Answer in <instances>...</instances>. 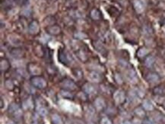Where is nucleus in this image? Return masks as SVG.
<instances>
[{"instance_id": "nucleus-1", "label": "nucleus", "mask_w": 165, "mask_h": 124, "mask_svg": "<svg viewBox=\"0 0 165 124\" xmlns=\"http://www.w3.org/2000/svg\"><path fill=\"white\" fill-rule=\"evenodd\" d=\"M8 112L11 116L15 119H19L22 117L23 111L21 107L16 103H12L9 106L8 108Z\"/></svg>"}, {"instance_id": "nucleus-2", "label": "nucleus", "mask_w": 165, "mask_h": 124, "mask_svg": "<svg viewBox=\"0 0 165 124\" xmlns=\"http://www.w3.org/2000/svg\"><path fill=\"white\" fill-rule=\"evenodd\" d=\"M31 83L34 88H37V89H44L47 85L45 78L40 76V75H36V76L32 77L31 78Z\"/></svg>"}, {"instance_id": "nucleus-3", "label": "nucleus", "mask_w": 165, "mask_h": 124, "mask_svg": "<svg viewBox=\"0 0 165 124\" xmlns=\"http://www.w3.org/2000/svg\"><path fill=\"white\" fill-rule=\"evenodd\" d=\"M60 85L62 89L67 90V91H72L77 89V85H76L75 82L68 78L62 80V81L60 82Z\"/></svg>"}, {"instance_id": "nucleus-4", "label": "nucleus", "mask_w": 165, "mask_h": 124, "mask_svg": "<svg viewBox=\"0 0 165 124\" xmlns=\"http://www.w3.org/2000/svg\"><path fill=\"white\" fill-rule=\"evenodd\" d=\"M113 99L117 104H123L126 101V93L123 90H116L113 93Z\"/></svg>"}, {"instance_id": "nucleus-5", "label": "nucleus", "mask_w": 165, "mask_h": 124, "mask_svg": "<svg viewBox=\"0 0 165 124\" xmlns=\"http://www.w3.org/2000/svg\"><path fill=\"white\" fill-rule=\"evenodd\" d=\"M82 90H83V92L87 94V96L94 95L97 92V88L93 84L90 82H86L84 84V85L82 86Z\"/></svg>"}, {"instance_id": "nucleus-6", "label": "nucleus", "mask_w": 165, "mask_h": 124, "mask_svg": "<svg viewBox=\"0 0 165 124\" xmlns=\"http://www.w3.org/2000/svg\"><path fill=\"white\" fill-rule=\"evenodd\" d=\"M94 108L96 111H103L107 108V104L104 98L101 97H97L94 100Z\"/></svg>"}, {"instance_id": "nucleus-7", "label": "nucleus", "mask_w": 165, "mask_h": 124, "mask_svg": "<svg viewBox=\"0 0 165 124\" xmlns=\"http://www.w3.org/2000/svg\"><path fill=\"white\" fill-rule=\"evenodd\" d=\"M28 68L29 72H30L31 74H32L34 76L40 75V73H41V69H40V67L38 65L35 64V63H29L28 66Z\"/></svg>"}, {"instance_id": "nucleus-8", "label": "nucleus", "mask_w": 165, "mask_h": 124, "mask_svg": "<svg viewBox=\"0 0 165 124\" xmlns=\"http://www.w3.org/2000/svg\"><path fill=\"white\" fill-rule=\"evenodd\" d=\"M145 78H146V80H147L148 82H149V83H156V82H159L160 79H161L160 75H158V73L154 72L148 73L147 75H146Z\"/></svg>"}, {"instance_id": "nucleus-9", "label": "nucleus", "mask_w": 165, "mask_h": 124, "mask_svg": "<svg viewBox=\"0 0 165 124\" xmlns=\"http://www.w3.org/2000/svg\"><path fill=\"white\" fill-rule=\"evenodd\" d=\"M127 77L129 79V81L131 83H137L138 82V75H137L136 72L133 69H130L127 71Z\"/></svg>"}, {"instance_id": "nucleus-10", "label": "nucleus", "mask_w": 165, "mask_h": 124, "mask_svg": "<svg viewBox=\"0 0 165 124\" xmlns=\"http://www.w3.org/2000/svg\"><path fill=\"white\" fill-rule=\"evenodd\" d=\"M88 78L94 82H100L101 80V75L97 71H91L88 73Z\"/></svg>"}, {"instance_id": "nucleus-11", "label": "nucleus", "mask_w": 165, "mask_h": 124, "mask_svg": "<svg viewBox=\"0 0 165 124\" xmlns=\"http://www.w3.org/2000/svg\"><path fill=\"white\" fill-rule=\"evenodd\" d=\"M133 113L137 117H138V118L145 119V117H146L145 110L144 108H142V106H141V107H139V106L136 107V108H135V109H134Z\"/></svg>"}, {"instance_id": "nucleus-12", "label": "nucleus", "mask_w": 165, "mask_h": 124, "mask_svg": "<svg viewBox=\"0 0 165 124\" xmlns=\"http://www.w3.org/2000/svg\"><path fill=\"white\" fill-rule=\"evenodd\" d=\"M152 92L155 95L158 96H162L165 95V86L164 85H158V86L155 87L152 90Z\"/></svg>"}, {"instance_id": "nucleus-13", "label": "nucleus", "mask_w": 165, "mask_h": 124, "mask_svg": "<svg viewBox=\"0 0 165 124\" xmlns=\"http://www.w3.org/2000/svg\"><path fill=\"white\" fill-rule=\"evenodd\" d=\"M39 31V24L37 23V21H34L29 25V31L31 34H33V35H36V34L38 33Z\"/></svg>"}, {"instance_id": "nucleus-14", "label": "nucleus", "mask_w": 165, "mask_h": 124, "mask_svg": "<svg viewBox=\"0 0 165 124\" xmlns=\"http://www.w3.org/2000/svg\"><path fill=\"white\" fill-rule=\"evenodd\" d=\"M0 68H1L2 72H6L10 68V63L6 59H3L0 62Z\"/></svg>"}, {"instance_id": "nucleus-15", "label": "nucleus", "mask_w": 165, "mask_h": 124, "mask_svg": "<svg viewBox=\"0 0 165 124\" xmlns=\"http://www.w3.org/2000/svg\"><path fill=\"white\" fill-rule=\"evenodd\" d=\"M142 108L147 111H152L154 110V105L152 102L149 100H144L142 102Z\"/></svg>"}, {"instance_id": "nucleus-16", "label": "nucleus", "mask_w": 165, "mask_h": 124, "mask_svg": "<svg viewBox=\"0 0 165 124\" xmlns=\"http://www.w3.org/2000/svg\"><path fill=\"white\" fill-rule=\"evenodd\" d=\"M11 55L15 59H21L23 57V51L21 49H13L11 51Z\"/></svg>"}, {"instance_id": "nucleus-17", "label": "nucleus", "mask_w": 165, "mask_h": 124, "mask_svg": "<svg viewBox=\"0 0 165 124\" xmlns=\"http://www.w3.org/2000/svg\"><path fill=\"white\" fill-rule=\"evenodd\" d=\"M155 58L153 57V56H148L145 58V65L148 68H152V66L155 65Z\"/></svg>"}, {"instance_id": "nucleus-18", "label": "nucleus", "mask_w": 165, "mask_h": 124, "mask_svg": "<svg viewBox=\"0 0 165 124\" xmlns=\"http://www.w3.org/2000/svg\"><path fill=\"white\" fill-rule=\"evenodd\" d=\"M37 112L41 117H45L48 114L47 109L43 105H39V106L37 107Z\"/></svg>"}, {"instance_id": "nucleus-19", "label": "nucleus", "mask_w": 165, "mask_h": 124, "mask_svg": "<svg viewBox=\"0 0 165 124\" xmlns=\"http://www.w3.org/2000/svg\"><path fill=\"white\" fill-rule=\"evenodd\" d=\"M51 121L53 124H63L62 117L58 114H53L51 117Z\"/></svg>"}, {"instance_id": "nucleus-20", "label": "nucleus", "mask_w": 165, "mask_h": 124, "mask_svg": "<svg viewBox=\"0 0 165 124\" xmlns=\"http://www.w3.org/2000/svg\"><path fill=\"white\" fill-rule=\"evenodd\" d=\"M133 5H134V8H135V11H136L137 12H138V13H140V12H141L143 10H144L142 3H141L139 0H134Z\"/></svg>"}, {"instance_id": "nucleus-21", "label": "nucleus", "mask_w": 165, "mask_h": 124, "mask_svg": "<svg viewBox=\"0 0 165 124\" xmlns=\"http://www.w3.org/2000/svg\"><path fill=\"white\" fill-rule=\"evenodd\" d=\"M59 60L61 62V63L65 65H68V57H66V55L65 54V53L63 51L60 50V53H59V57H58Z\"/></svg>"}, {"instance_id": "nucleus-22", "label": "nucleus", "mask_w": 165, "mask_h": 124, "mask_svg": "<svg viewBox=\"0 0 165 124\" xmlns=\"http://www.w3.org/2000/svg\"><path fill=\"white\" fill-rule=\"evenodd\" d=\"M60 94L66 99H72L73 97H74L73 94L71 93V91L64 89H62L61 91H60Z\"/></svg>"}, {"instance_id": "nucleus-23", "label": "nucleus", "mask_w": 165, "mask_h": 124, "mask_svg": "<svg viewBox=\"0 0 165 124\" xmlns=\"http://www.w3.org/2000/svg\"><path fill=\"white\" fill-rule=\"evenodd\" d=\"M148 53V50L146 48L142 47L138 49V52H137V56H138V57H140V58H141V57H145Z\"/></svg>"}, {"instance_id": "nucleus-24", "label": "nucleus", "mask_w": 165, "mask_h": 124, "mask_svg": "<svg viewBox=\"0 0 165 124\" xmlns=\"http://www.w3.org/2000/svg\"><path fill=\"white\" fill-rule=\"evenodd\" d=\"M47 30L48 31H49V33L51 34V35H57V34L60 33V28L58 26H53V27H49Z\"/></svg>"}, {"instance_id": "nucleus-25", "label": "nucleus", "mask_w": 165, "mask_h": 124, "mask_svg": "<svg viewBox=\"0 0 165 124\" xmlns=\"http://www.w3.org/2000/svg\"><path fill=\"white\" fill-rule=\"evenodd\" d=\"M100 124H113V122L109 117H102L100 120Z\"/></svg>"}, {"instance_id": "nucleus-26", "label": "nucleus", "mask_w": 165, "mask_h": 124, "mask_svg": "<svg viewBox=\"0 0 165 124\" xmlns=\"http://www.w3.org/2000/svg\"><path fill=\"white\" fill-rule=\"evenodd\" d=\"M91 17H92L94 19H99L100 17H101V13L97 9H94L91 12Z\"/></svg>"}, {"instance_id": "nucleus-27", "label": "nucleus", "mask_w": 165, "mask_h": 124, "mask_svg": "<svg viewBox=\"0 0 165 124\" xmlns=\"http://www.w3.org/2000/svg\"><path fill=\"white\" fill-rule=\"evenodd\" d=\"M5 85H6V87L9 90H12L14 88V87H15V85H14V83L12 82V80H7V81H6V83H5Z\"/></svg>"}, {"instance_id": "nucleus-28", "label": "nucleus", "mask_w": 165, "mask_h": 124, "mask_svg": "<svg viewBox=\"0 0 165 124\" xmlns=\"http://www.w3.org/2000/svg\"><path fill=\"white\" fill-rule=\"evenodd\" d=\"M115 79H116V82H117L118 84H122L123 82V80L122 76L118 73H116V75H115Z\"/></svg>"}, {"instance_id": "nucleus-29", "label": "nucleus", "mask_w": 165, "mask_h": 124, "mask_svg": "<svg viewBox=\"0 0 165 124\" xmlns=\"http://www.w3.org/2000/svg\"><path fill=\"white\" fill-rule=\"evenodd\" d=\"M121 124H134L133 122L131 121L130 120H127V119H126V120H123L122 122H121Z\"/></svg>"}, {"instance_id": "nucleus-30", "label": "nucleus", "mask_w": 165, "mask_h": 124, "mask_svg": "<svg viewBox=\"0 0 165 124\" xmlns=\"http://www.w3.org/2000/svg\"><path fill=\"white\" fill-rule=\"evenodd\" d=\"M7 124H16L15 123V122H13V121H9V122H8Z\"/></svg>"}, {"instance_id": "nucleus-31", "label": "nucleus", "mask_w": 165, "mask_h": 124, "mask_svg": "<svg viewBox=\"0 0 165 124\" xmlns=\"http://www.w3.org/2000/svg\"><path fill=\"white\" fill-rule=\"evenodd\" d=\"M3 108V100L1 99V108Z\"/></svg>"}, {"instance_id": "nucleus-32", "label": "nucleus", "mask_w": 165, "mask_h": 124, "mask_svg": "<svg viewBox=\"0 0 165 124\" xmlns=\"http://www.w3.org/2000/svg\"><path fill=\"white\" fill-rule=\"evenodd\" d=\"M32 124H39V123H32Z\"/></svg>"}, {"instance_id": "nucleus-33", "label": "nucleus", "mask_w": 165, "mask_h": 124, "mask_svg": "<svg viewBox=\"0 0 165 124\" xmlns=\"http://www.w3.org/2000/svg\"><path fill=\"white\" fill-rule=\"evenodd\" d=\"M164 108H165V102L164 103Z\"/></svg>"}]
</instances>
